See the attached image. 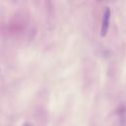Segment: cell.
Listing matches in <instances>:
<instances>
[{
	"instance_id": "cell-2",
	"label": "cell",
	"mask_w": 126,
	"mask_h": 126,
	"mask_svg": "<svg viewBox=\"0 0 126 126\" xmlns=\"http://www.w3.org/2000/svg\"><path fill=\"white\" fill-rule=\"evenodd\" d=\"M24 126H32V125H30V124H25Z\"/></svg>"
},
{
	"instance_id": "cell-1",
	"label": "cell",
	"mask_w": 126,
	"mask_h": 126,
	"mask_svg": "<svg viewBox=\"0 0 126 126\" xmlns=\"http://www.w3.org/2000/svg\"><path fill=\"white\" fill-rule=\"evenodd\" d=\"M109 20H110V9L108 7H106L103 16H102V20H101V28H100V35L104 36L108 31V27H109Z\"/></svg>"
}]
</instances>
